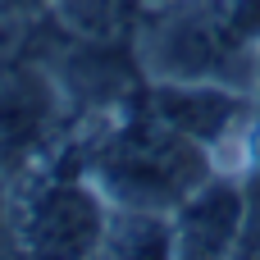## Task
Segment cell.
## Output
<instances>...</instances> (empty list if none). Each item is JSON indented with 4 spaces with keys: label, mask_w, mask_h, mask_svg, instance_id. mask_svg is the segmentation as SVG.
Returning <instances> with one entry per match:
<instances>
[{
    "label": "cell",
    "mask_w": 260,
    "mask_h": 260,
    "mask_svg": "<svg viewBox=\"0 0 260 260\" xmlns=\"http://www.w3.org/2000/svg\"><path fill=\"white\" fill-rule=\"evenodd\" d=\"M55 114V91L46 87L41 73L0 64V155H18L41 142Z\"/></svg>",
    "instance_id": "8992f818"
},
{
    "label": "cell",
    "mask_w": 260,
    "mask_h": 260,
    "mask_svg": "<svg viewBox=\"0 0 260 260\" xmlns=\"http://www.w3.org/2000/svg\"><path fill=\"white\" fill-rule=\"evenodd\" d=\"M14 5H18V9H50L55 0H14Z\"/></svg>",
    "instance_id": "7c38bea8"
},
{
    "label": "cell",
    "mask_w": 260,
    "mask_h": 260,
    "mask_svg": "<svg viewBox=\"0 0 260 260\" xmlns=\"http://www.w3.org/2000/svg\"><path fill=\"white\" fill-rule=\"evenodd\" d=\"M247 201H251V215H247V242L260 247V142H256V160H251V178H247Z\"/></svg>",
    "instance_id": "9c48e42d"
},
{
    "label": "cell",
    "mask_w": 260,
    "mask_h": 260,
    "mask_svg": "<svg viewBox=\"0 0 260 260\" xmlns=\"http://www.w3.org/2000/svg\"><path fill=\"white\" fill-rule=\"evenodd\" d=\"M18 5L14 0H0V64L14 59V37H18Z\"/></svg>",
    "instance_id": "30bf717a"
},
{
    "label": "cell",
    "mask_w": 260,
    "mask_h": 260,
    "mask_svg": "<svg viewBox=\"0 0 260 260\" xmlns=\"http://www.w3.org/2000/svg\"><path fill=\"white\" fill-rule=\"evenodd\" d=\"M219 18L242 50L260 46V0H219Z\"/></svg>",
    "instance_id": "ba28073f"
},
{
    "label": "cell",
    "mask_w": 260,
    "mask_h": 260,
    "mask_svg": "<svg viewBox=\"0 0 260 260\" xmlns=\"http://www.w3.org/2000/svg\"><path fill=\"white\" fill-rule=\"evenodd\" d=\"M87 178L105 192L110 206L174 215L210 178V146L178 133L146 101H137V110H128L96 142Z\"/></svg>",
    "instance_id": "6da1fadb"
},
{
    "label": "cell",
    "mask_w": 260,
    "mask_h": 260,
    "mask_svg": "<svg viewBox=\"0 0 260 260\" xmlns=\"http://www.w3.org/2000/svg\"><path fill=\"white\" fill-rule=\"evenodd\" d=\"M5 219H9V197H5V174H0V238H5Z\"/></svg>",
    "instance_id": "8fae6325"
},
{
    "label": "cell",
    "mask_w": 260,
    "mask_h": 260,
    "mask_svg": "<svg viewBox=\"0 0 260 260\" xmlns=\"http://www.w3.org/2000/svg\"><path fill=\"white\" fill-rule=\"evenodd\" d=\"M247 187L233 178H206L178 210H174V251L178 256H229L247 242Z\"/></svg>",
    "instance_id": "277c9868"
},
{
    "label": "cell",
    "mask_w": 260,
    "mask_h": 260,
    "mask_svg": "<svg viewBox=\"0 0 260 260\" xmlns=\"http://www.w3.org/2000/svg\"><path fill=\"white\" fill-rule=\"evenodd\" d=\"M142 0H55V18L64 23L69 37H78L82 46H119L133 27V9Z\"/></svg>",
    "instance_id": "52a82bcc"
},
{
    "label": "cell",
    "mask_w": 260,
    "mask_h": 260,
    "mask_svg": "<svg viewBox=\"0 0 260 260\" xmlns=\"http://www.w3.org/2000/svg\"><path fill=\"white\" fill-rule=\"evenodd\" d=\"M256 87H260V73H256Z\"/></svg>",
    "instance_id": "4fadbf2b"
},
{
    "label": "cell",
    "mask_w": 260,
    "mask_h": 260,
    "mask_svg": "<svg viewBox=\"0 0 260 260\" xmlns=\"http://www.w3.org/2000/svg\"><path fill=\"white\" fill-rule=\"evenodd\" d=\"M238 55L242 46L229 37L219 18V0L174 14L169 23L155 27L146 46L155 78H174V82H219V73H229Z\"/></svg>",
    "instance_id": "3957f363"
},
{
    "label": "cell",
    "mask_w": 260,
    "mask_h": 260,
    "mask_svg": "<svg viewBox=\"0 0 260 260\" xmlns=\"http://www.w3.org/2000/svg\"><path fill=\"white\" fill-rule=\"evenodd\" d=\"M142 101L174 123L178 133L197 137L201 146H215L242 114V96L219 87V82H174V78H155L151 91H142Z\"/></svg>",
    "instance_id": "5b68a950"
},
{
    "label": "cell",
    "mask_w": 260,
    "mask_h": 260,
    "mask_svg": "<svg viewBox=\"0 0 260 260\" xmlns=\"http://www.w3.org/2000/svg\"><path fill=\"white\" fill-rule=\"evenodd\" d=\"M110 201L91 178H46L18 206V238L37 256H91L105 242Z\"/></svg>",
    "instance_id": "7a4b0ae2"
}]
</instances>
